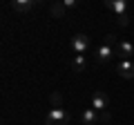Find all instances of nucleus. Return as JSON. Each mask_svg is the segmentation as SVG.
Listing matches in <instances>:
<instances>
[{
  "label": "nucleus",
  "mask_w": 134,
  "mask_h": 125,
  "mask_svg": "<svg viewBox=\"0 0 134 125\" xmlns=\"http://www.w3.org/2000/svg\"><path fill=\"white\" fill-rule=\"evenodd\" d=\"M114 45H119V43H116V36L114 34H107L105 40H103V45H100L98 52H96V60H98V62H107L112 56H114Z\"/></svg>",
  "instance_id": "nucleus-1"
},
{
  "label": "nucleus",
  "mask_w": 134,
  "mask_h": 125,
  "mask_svg": "<svg viewBox=\"0 0 134 125\" xmlns=\"http://www.w3.org/2000/svg\"><path fill=\"white\" fill-rule=\"evenodd\" d=\"M69 121V114H67L63 107H54L49 110V114L45 116V125H65Z\"/></svg>",
  "instance_id": "nucleus-2"
},
{
  "label": "nucleus",
  "mask_w": 134,
  "mask_h": 125,
  "mask_svg": "<svg viewBox=\"0 0 134 125\" xmlns=\"http://www.w3.org/2000/svg\"><path fill=\"white\" fill-rule=\"evenodd\" d=\"M107 105H110V98H107L105 92H94V96H92V110L96 112H107Z\"/></svg>",
  "instance_id": "nucleus-3"
},
{
  "label": "nucleus",
  "mask_w": 134,
  "mask_h": 125,
  "mask_svg": "<svg viewBox=\"0 0 134 125\" xmlns=\"http://www.w3.org/2000/svg\"><path fill=\"white\" fill-rule=\"evenodd\" d=\"M87 47H90V38H87L85 34H76V36H74V40H72V52L76 54V56H83Z\"/></svg>",
  "instance_id": "nucleus-4"
},
{
  "label": "nucleus",
  "mask_w": 134,
  "mask_h": 125,
  "mask_svg": "<svg viewBox=\"0 0 134 125\" xmlns=\"http://www.w3.org/2000/svg\"><path fill=\"white\" fill-rule=\"evenodd\" d=\"M105 5H107V9H110V11H114V14H116V18L127 14V2H125V0H107Z\"/></svg>",
  "instance_id": "nucleus-5"
},
{
  "label": "nucleus",
  "mask_w": 134,
  "mask_h": 125,
  "mask_svg": "<svg viewBox=\"0 0 134 125\" xmlns=\"http://www.w3.org/2000/svg\"><path fill=\"white\" fill-rule=\"evenodd\" d=\"M116 72L121 74V78H134V60H121L119 67H116Z\"/></svg>",
  "instance_id": "nucleus-6"
},
{
  "label": "nucleus",
  "mask_w": 134,
  "mask_h": 125,
  "mask_svg": "<svg viewBox=\"0 0 134 125\" xmlns=\"http://www.w3.org/2000/svg\"><path fill=\"white\" fill-rule=\"evenodd\" d=\"M81 118H83V123H85V125L100 123V112H96V110H92V107H87V110L81 114Z\"/></svg>",
  "instance_id": "nucleus-7"
},
{
  "label": "nucleus",
  "mask_w": 134,
  "mask_h": 125,
  "mask_svg": "<svg viewBox=\"0 0 134 125\" xmlns=\"http://www.w3.org/2000/svg\"><path fill=\"white\" fill-rule=\"evenodd\" d=\"M116 52H119V54H123V56H125V60H130V58L134 56V45L130 43V40H121V43L116 45Z\"/></svg>",
  "instance_id": "nucleus-8"
},
{
  "label": "nucleus",
  "mask_w": 134,
  "mask_h": 125,
  "mask_svg": "<svg viewBox=\"0 0 134 125\" xmlns=\"http://www.w3.org/2000/svg\"><path fill=\"white\" fill-rule=\"evenodd\" d=\"M11 7H14V11H31L36 7V0H14Z\"/></svg>",
  "instance_id": "nucleus-9"
},
{
  "label": "nucleus",
  "mask_w": 134,
  "mask_h": 125,
  "mask_svg": "<svg viewBox=\"0 0 134 125\" xmlns=\"http://www.w3.org/2000/svg\"><path fill=\"white\" fill-rule=\"evenodd\" d=\"M85 67H87L85 56H74V60H72V69H74V72L81 74V72H85Z\"/></svg>",
  "instance_id": "nucleus-10"
},
{
  "label": "nucleus",
  "mask_w": 134,
  "mask_h": 125,
  "mask_svg": "<svg viewBox=\"0 0 134 125\" xmlns=\"http://www.w3.org/2000/svg\"><path fill=\"white\" fill-rule=\"evenodd\" d=\"M49 11H52V16H54V18H63L67 9H65V5H63V2H54Z\"/></svg>",
  "instance_id": "nucleus-11"
},
{
  "label": "nucleus",
  "mask_w": 134,
  "mask_h": 125,
  "mask_svg": "<svg viewBox=\"0 0 134 125\" xmlns=\"http://www.w3.org/2000/svg\"><path fill=\"white\" fill-rule=\"evenodd\" d=\"M49 101H52L54 107H60L63 105V94H60V92H54L52 96H49Z\"/></svg>",
  "instance_id": "nucleus-12"
},
{
  "label": "nucleus",
  "mask_w": 134,
  "mask_h": 125,
  "mask_svg": "<svg viewBox=\"0 0 134 125\" xmlns=\"http://www.w3.org/2000/svg\"><path fill=\"white\" fill-rule=\"evenodd\" d=\"M63 5H65V9H76L78 2L76 0H63Z\"/></svg>",
  "instance_id": "nucleus-13"
},
{
  "label": "nucleus",
  "mask_w": 134,
  "mask_h": 125,
  "mask_svg": "<svg viewBox=\"0 0 134 125\" xmlns=\"http://www.w3.org/2000/svg\"><path fill=\"white\" fill-rule=\"evenodd\" d=\"M116 20H119V25H121V27H125V25L130 22V14H125V16H119Z\"/></svg>",
  "instance_id": "nucleus-14"
},
{
  "label": "nucleus",
  "mask_w": 134,
  "mask_h": 125,
  "mask_svg": "<svg viewBox=\"0 0 134 125\" xmlns=\"http://www.w3.org/2000/svg\"><path fill=\"white\" fill-rule=\"evenodd\" d=\"M110 121H112L110 112H100V123H110Z\"/></svg>",
  "instance_id": "nucleus-15"
}]
</instances>
